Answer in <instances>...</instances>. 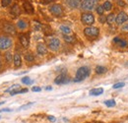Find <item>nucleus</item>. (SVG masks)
<instances>
[{
  "label": "nucleus",
  "mask_w": 128,
  "mask_h": 123,
  "mask_svg": "<svg viewBox=\"0 0 128 123\" xmlns=\"http://www.w3.org/2000/svg\"><path fill=\"white\" fill-rule=\"evenodd\" d=\"M90 73H91V70L89 67L87 66H83V67H80L77 72H76V77L73 80L74 82H82L84 81L86 78H88L90 76Z\"/></svg>",
  "instance_id": "f257e3e1"
},
{
  "label": "nucleus",
  "mask_w": 128,
  "mask_h": 123,
  "mask_svg": "<svg viewBox=\"0 0 128 123\" xmlns=\"http://www.w3.org/2000/svg\"><path fill=\"white\" fill-rule=\"evenodd\" d=\"M13 44V40L8 36H0V50L10 48Z\"/></svg>",
  "instance_id": "f03ea898"
},
{
  "label": "nucleus",
  "mask_w": 128,
  "mask_h": 123,
  "mask_svg": "<svg viewBox=\"0 0 128 123\" xmlns=\"http://www.w3.org/2000/svg\"><path fill=\"white\" fill-rule=\"evenodd\" d=\"M84 34H85L86 36H88L90 38H95L98 36L100 31L96 27H88V28H86L84 30Z\"/></svg>",
  "instance_id": "7ed1b4c3"
},
{
  "label": "nucleus",
  "mask_w": 128,
  "mask_h": 123,
  "mask_svg": "<svg viewBox=\"0 0 128 123\" xmlns=\"http://www.w3.org/2000/svg\"><path fill=\"white\" fill-rule=\"evenodd\" d=\"M49 12L56 17H61L63 15V8L59 4H53L49 7Z\"/></svg>",
  "instance_id": "20e7f679"
},
{
  "label": "nucleus",
  "mask_w": 128,
  "mask_h": 123,
  "mask_svg": "<svg viewBox=\"0 0 128 123\" xmlns=\"http://www.w3.org/2000/svg\"><path fill=\"white\" fill-rule=\"evenodd\" d=\"M81 21L83 24L90 26V25H93L95 23V17L91 13H84L81 17Z\"/></svg>",
  "instance_id": "39448f33"
},
{
  "label": "nucleus",
  "mask_w": 128,
  "mask_h": 123,
  "mask_svg": "<svg viewBox=\"0 0 128 123\" xmlns=\"http://www.w3.org/2000/svg\"><path fill=\"white\" fill-rule=\"evenodd\" d=\"M98 0H84L82 3H81V7L83 10H88V11H91L95 8V5L96 4Z\"/></svg>",
  "instance_id": "423d86ee"
},
{
  "label": "nucleus",
  "mask_w": 128,
  "mask_h": 123,
  "mask_svg": "<svg viewBox=\"0 0 128 123\" xmlns=\"http://www.w3.org/2000/svg\"><path fill=\"white\" fill-rule=\"evenodd\" d=\"M48 47L52 50V51H57L60 47V40L56 38H52L49 40L48 42Z\"/></svg>",
  "instance_id": "0eeeda50"
},
{
  "label": "nucleus",
  "mask_w": 128,
  "mask_h": 123,
  "mask_svg": "<svg viewBox=\"0 0 128 123\" xmlns=\"http://www.w3.org/2000/svg\"><path fill=\"white\" fill-rule=\"evenodd\" d=\"M69 81H70V79L66 76V74H60L55 78L54 83L57 85H64V84L69 83Z\"/></svg>",
  "instance_id": "6e6552de"
},
{
  "label": "nucleus",
  "mask_w": 128,
  "mask_h": 123,
  "mask_svg": "<svg viewBox=\"0 0 128 123\" xmlns=\"http://www.w3.org/2000/svg\"><path fill=\"white\" fill-rule=\"evenodd\" d=\"M127 20H128V15L125 12H119L118 15L116 16L115 22H116L117 25H122V24H124Z\"/></svg>",
  "instance_id": "1a4fd4ad"
},
{
  "label": "nucleus",
  "mask_w": 128,
  "mask_h": 123,
  "mask_svg": "<svg viewBox=\"0 0 128 123\" xmlns=\"http://www.w3.org/2000/svg\"><path fill=\"white\" fill-rule=\"evenodd\" d=\"M3 31L5 32L6 34H16L15 27L10 23H5L3 25Z\"/></svg>",
  "instance_id": "9d476101"
},
{
  "label": "nucleus",
  "mask_w": 128,
  "mask_h": 123,
  "mask_svg": "<svg viewBox=\"0 0 128 123\" xmlns=\"http://www.w3.org/2000/svg\"><path fill=\"white\" fill-rule=\"evenodd\" d=\"M36 52L38 55H46L48 53V48L46 44H38V46H36Z\"/></svg>",
  "instance_id": "9b49d317"
},
{
  "label": "nucleus",
  "mask_w": 128,
  "mask_h": 123,
  "mask_svg": "<svg viewBox=\"0 0 128 123\" xmlns=\"http://www.w3.org/2000/svg\"><path fill=\"white\" fill-rule=\"evenodd\" d=\"M19 38H20V42H21V44L23 46V47L27 48L28 46H30V40H29V38H28L26 34H21Z\"/></svg>",
  "instance_id": "f8f14e48"
},
{
  "label": "nucleus",
  "mask_w": 128,
  "mask_h": 123,
  "mask_svg": "<svg viewBox=\"0 0 128 123\" xmlns=\"http://www.w3.org/2000/svg\"><path fill=\"white\" fill-rule=\"evenodd\" d=\"M23 7H24V10L26 11V13H28V14H32L34 13V7L29 1H25L23 3Z\"/></svg>",
  "instance_id": "ddd939ff"
},
{
  "label": "nucleus",
  "mask_w": 128,
  "mask_h": 123,
  "mask_svg": "<svg viewBox=\"0 0 128 123\" xmlns=\"http://www.w3.org/2000/svg\"><path fill=\"white\" fill-rule=\"evenodd\" d=\"M113 42H114L116 46H120V47H126V46H128L126 40H122V38H118V36L113 38Z\"/></svg>",
  "instance_id": "4468645a"
},
{
  "label": "nucleus",
  "mask_w": 128,
  "mask_h": 123,
  "mask_svg": "<svg viewBox=\"0 0 128 123\" xmlns=\"http://www.w3.org/2000/svg\"><path fill=\"white\" fill-rule=\"evenodd\" d=\"M65 1L72 8H77L80 5V0H65Z\"/></svg>",
  "instance_id": "2eb2a0df"
},
{
  "label": "nucleus",
  "mask_w": 128,
  "mask_h": 123,
  "mask_svg": "<svg viewBox=\"0 0 128 123\" xmlns=\"http://www.w3.org/2000/svg\"><path fill=\"white\" fill-rule=\"evenodd\" d=\"M13 60H14V65H15L16 67H20V66L22 65V58H21V55H20L19 53H16V54L14 55Z\"/></svg>",
  "instance_id": "dca6fc26"
},
{
  "label": "nucleus",
  "mask_w": 128,
  "mask_h": 123,
  "mask_svg": "<svg viewBox=\"0 0 128 123\" xmlns=\"http://www.w3.org/2000/svg\"><path fill=\"white\" fill-rule=\"evenodd\" d=\"M102 94H104V89L102 88H96V89H92L90 91L91 96H100Z\"/></svg>",
  "instance_id": "f3484780"
},
{
  "label": "nucleus",
  "mask_w": 128,
  "mask_h": 123,
  "mask_svg": "<svg viewBox=\"0 0 128 123\" xmlns=\"http://www.w3.org/2000/svg\"><path fill=\"white\" fill-rule=\"evenodd\" d=\"M11 14H13L14 16H18L21 14V9H20V7H19V5H13V7L11 8Z\"/></svg>",
  "instance_id": "a211bd4d"
},
{
  "label": "nucleus",
  "mask_w": 128,
  "mask_h": 123,
  "mask_svg": "<svg viewBox=\"0 0 128 123\" xmlns=\"http://www.w3.org/2000/svg\"><path fill=\"white\" fill-rule=\"evenodd\" d=\"M17 27H18L20 30H25V29H27V27H28V23H27L26 21H24V20H19V21L17 22Z\"/></svg>",
  "instance_id": "6ab92c4d"
},
{
  "label": "nucleus",
  "mask_w": 128,
  "mask_h": 123,
  "mask_svg": "<svg viewBox=\"0 0 128 123\" xmlns=\"http://www.w3.org/2000/svg\"><path fill=\"white\" fill-rule=\"evenodd\" d=\"M63 40L68 42V44H74L75 42V38L73 36H69V34H64L63 36Z\"/></svg>",
  "instance_id": "aec40b11"
},
{
  "label": "nucleus",
  "mask_w": 128,
  "mask_h": 123,
  "mask_svg": "<svg viewBox=\"0 0 128 123\" xmlns=\"http://www.w3.org/2000/svg\"><path fill=\"white\" fill-rule=\"evenodd\" d=\"M102 7H104V11H110V10H112V2H110V1H104V3L102 4Z\"/></svg>",
  "instance_id": "412c9836"
},
{
  "label": "nucleus",
  "mask_w": 128,
  "mask_h": 123,
  "mask_svg": "<svg viewBox=\"0 0 128 123\" xmlns=\"http://www.w3.org/2000/svg\"><path fill=\"white\" fill-rule=\"evenodd\" d=\"M106 68L104 66H96V74H104L106 72Z\"/></svg>",
  "instance_id": "4be33fe9"
},
{
  "label": "nucleus",
  "mask_w": 128,
  "mask_h": 123,
  "mask_svg": "<svg viewBox=\"0 0 128 123\" xmlns=\"http://www.w3.org/2000/svg\"><path fill=\"white\" fill-rule=\"evenodd\" d=\"M20 89V85L19 84H15V85H13V86H11L10 88H8L5 92H14V91H18Z\"/></svg>",
  "instance_id": "5701e85b"
},
{
  "label": "nucleus",
  "mask_w": 128,
  "mask_h": 123,
  "mask_svg": "<svg viewBox=\"0 0 128 123\" xmlns=\"http://www.w3.org/2000/svg\"><path fill=\"white\" fill-rule=\"evenodd\" d=\"M115 19H116L115 15L112 13V14H110V15L106 17V22H108L110 25H112V24H113V23L115 22Z\"/></svg>",
  "instance_id": "b1692460"
},
{
  "label": "nucleus",
  "mask_w": 128,
  "mask_h": 123,
  "mask_svg": "<svg viewBox=\"0 0 128 123\" xmlns=\"http://www.w3.org/2000/svg\"><path fill=\"white\" fill-rule=\"evenodd\" d=\"M60 31L63 32L64 34H69L70 32H71V29L69 28V27H67V26H60Z\"/></svg>",
  "instance_id": "393cba45"
},
{
  "label": "nucleus",
  "mask_w": 128,
  "mask_h": 123,
  "mask_svg": "<svg viewBox=\"0 0 128 123\" xmlns=\"http://www.w3.org/2000/svg\"><path fill=\"white\" fill-rule=\"evenodd\" d=\"M25 59L28 62H32L34 60V56L32 55V52H28V53L25 54Z\"/></svg>",
  "instance_id": "a878e982"
},
{
  "label": "nucleus",
  "mask_w": 128,
  "mask_h": 123,
  "mask_svg": "<svg viewBox=\"0 0 128 123\" xmlns=\"http://www.w3.org/2000/svg\"><path fill=\"white\" fill-rule=\"evenodd\" d=\"M104 104H106L108 108H112V106H114L116 104V102H115L114 100H106V102H104Z\"/></svg>",
  "instance_id": "bb28decb"
},
{
  "label": "nucleus",
  "mask_w": 128,
  "mask_h": 123,
  "mask_svg": "<svg viewBox=\"0 0 128 123\" xmlns=\"http://www.w3.org/2000/svg\"><path fill=\"white\" fill-rule=\"evenodd\" d=\"M32 81L30 79V78L28 77V76L22 78V83H23V84H26V85H31V84H32Z\"/></svg>",
  "instance_id": "cd10ccee"
},
{
  "label": "nucleus",
  "mask_w": 128,
  "mask_h": 123,
  "mask_svg": "<svg viewBox=\"0 0 128 123\" xmlns=\"http://www.w3.org/2000/svg\"><path fill=\"white\" fill-rule=\"evenodd\" d=\"M12 3V0H1V5L2 7H7Z\"/></svg>",
  "instance_id": "c85d7f7f"
},
{
  "label": "nucleus",
  "mask_w": 128,
  "mask_h": 123,
  "mask_svg": "<svg viewBox=\"0 0 128 123\" xmlns=\"http://www.w3.org/2000/svg\"><path fill=\"white\" fill-rule=\"evenodd\" d=\"M104 7H102V5H98V7H96V13L98 14V15H102L104 14Z\"/></svg>",
  "instance_id": "c756f323"
},
{
  "label": "nucleus",
  "mask_w": 128,
  "mask_h": 123,
  "mask_svg": "<svg viewBox=\"0 0 128 123\" xmlns=\"http://www.w3.org/2000/svg\"><path fill=\"white\" fill-rule=\"evenodd\" d=\"M124 86H125V84L123 82H119V83H116L113 85V89H119V88H122Z\"/></svg>",
  "instance_id": "7c9ffc66"
},
{
  "label": "nucleus",
  "mask_w": 128,
  "mask_h": 123,
  "mask_svg": "<svg viewBox=\"0 0 128 123\" xmlns=\"http://www.w3.org/2000/svg\"><path fill=\"white\" fill-rule=\"evenodd\" d=\"M5 58H6L7 62L12 61V54H11V52H6V54H5Z\"/></svg>",
  "instance_id": "2f4dec72"
},
{
  "label": "nucleus",
  "mask_w": 128,
  "mask_h": 123,
  "mask_svg": "<svg viewBox=\"0 0 128 123\" xmlns=\"http://www.w3.org/2000/svg\"><path fill=\"white\" fill-rule=\"evenodd\" d=\"M34 104V102H30V104H25V106H22L21 108H19V110H22V109H26V108H29L31 106Z\"/></svg>",
  "instance_id": "473e14b6"
},
{
  "label": "nucleus",
  "mask_w": 128,
  "mask_h": 123,
  "mask_svg": "<svg viewBox=\"0 0 128 123\" xmlns=\"http://www.w3.org/2000/svg\"><path fill=\"white\" fill-rule=\"evenodd\" d=\"M32 92H40V91H42V89H40V87H32Z\"/></svg>",
  "instance_id": "72a5a7b5"
},
{
  "label": "nucleus",
  "mask_w": 128,
  "mask_h": 123,
  "mask_svg": "<svg viewBox=\"0 0 128 123\" xmlns=\"http://www.w3.org/2000/svg\"><path fill=\"white\" fill-rule=\"evenodd\" d=\"M106 21V17H104L102 15L100 17V23H104Z\"/></svg>",
  "instance_id": "f704fd0d"
},
{
  "label": "nucleus",
  "mask_w": 128,
  "mask_h": 123,
  "mask_svg": "<svg viewBox=\"0 0 128 123\" xmlns=\"http://www.w3.org/2000/svg\"><path fill=\"white\" fill-rule=\"evenodd\" d=\"M48 118V120H49V121H51V122H54V121L56 120V119H55V117H54V116H51V115H49Z\"/></svg>",
  "instance_id": "c9c22d12"
},
{
  "label": "nucleus",
  "mask_w": 128,
  "mask_h": 123,
  "mask_svg": "<svg viewBox=\"0 0 128 123\" xmlns=\"http://www.w3.org/2000/svg\"><path fill=\"white\" fill-rule=\"evenodd\" d=\"M28 92V89H21L18 91V94H25V92Z\"/></svg>",
  "instance_id": "e433bc0d"
},
{
  "label": "nucleus",
  "mask_w": 128,
  "mask_h": 123,
  "mask_svg": "<svg viewBox=\"0 0 128 123\" xmlns=\"http://www.w3.org/2000/svg\"><path fill=\"white\" fill-rule=\"evenodd\" d=\"M9 111H11L10 108H2V109H0V112H9Z\"/></svg>",
  "instance_id": "4c0bfd02"
},
{
  "label": "nucleus",
  "mask_w": 128,
  "mask_h": 123,
  "mask_svg": "<svg viewBox=\"0 0 128 123\" xmlns=\"http://www.w3.org/2000/svg\"><path fill=\"white\" fill-rule=\"evenodd\" d=\"M122 31L128 32V24H126V25H123V26H122Z\"/></svg>",
  "instance_id": "58836bf2"
},
{
  "label": "nucleus",
  "mask_w": 128,
  "mask_h": 123,
  "mask_svg": "<svg viewBox=\"0 0 128 123\" xmlns=\"http://www.w3.org/2000/svg\"><path fill=\"white\" fill-rule=\"evenodd\" d=\"M54 0H42V3H44V4H49V3H51V2H53Z\"/></svg>",
  "instance_id": "ea45409f"
},
{
  "label": "nucleus",
  "mask_w": 128,
  "mask_h": 123,
  "mask_svg": "<svg viewBox=\"0 0 128 123\" xmlns=\"http://www.w3.org/2000/svg\"><path fill=\"white\" fill-rule=\"evenodd\" d=\"M118 4H119V6H121V7H122V6H125V3H124L123 1H120V0L118 1Z\"/></svg>",
  "instance_id": "a19ab883"
},
{
  "label": "nucleus",
  "mask_w": 128,
  "mask_h": 123,
  "mask_svg": "<svg viewBox=\"0 0 128 123\" xmlns=\"http://www.w3.org/2000/svg\"><path fill=\"white\" fill-rule=\"evenodd\" d=\"M46 91H51V90H52V87H49V86H48V87L46 88Z\"/></svg>",
  "instance_id": "79ce46f5"
},
{
  "label": "nucleus",
  "mask_w": 128,
  "mask_h": 123,
  "mask_svg": "<svg viewBox=\"0 0 128 123\" xmlns=\"http://www.w3.org/2000/svg\"><path fill=\"white\" fill-rule=\"evenodd\" d=\"M94 123H102V121H96V122H94Z\"/></svg>",
  "instance_id": "37998d69"
},
{
  "label": "nucleus",
  "mask_w": 128,
  "mask_h": 123,
  "mask_svg": "<svg viewBox=\"0 0 128 123\" xmlns=\"http://www.w3.org/2000/svg\"><path fill=\"white\" fill-rule=\"evenodd\" d=\"M4 104V102H0V106H1V104Z\"/></svg>",
  "instance_id": "c03bdc74"
},
{
  "label": "nucleus",
  "mask_w": 128,
  "mask_h": 123,
  "mask_svg": "<svg viewBox=\"0 0 128 123\" xmlns=\"http://www.w3.org/2000/svg\"><path fill=\"white\" fill-rule=\"evenodd\" d=\"M0 69H1V61H0Z\"/></svg>",
  "instance_id": "a18cd8bd"
},
{
  "label": "nucleus",
  "mask_w": 128,
  "mask_h": 123,
  "mask_svg": "<svg viewBox=\"0 0 128 123\" xmlns=\"http://www.w3.org/2000/svg\"><path fill=\"white\" fill-rule=\"evenodd\" d=\"M0 118H1V116H0Z\"/></svg>",
  "instance_id": "49530a36"
}]
</instances>
